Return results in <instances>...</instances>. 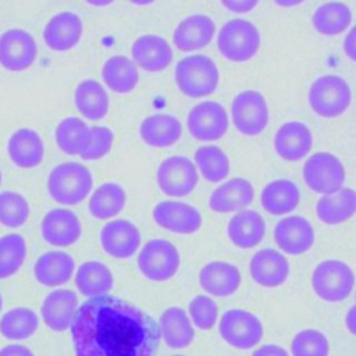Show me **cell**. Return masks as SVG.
Listing matches in <instances>:
<instances>
[{
  "instance_id": "1",
  "label": "cell",
  "mask_w": 356,
  "mask_h": 356,
  "mask_svg": "<svg viewBox=\"0 0 356 356\" xmlns=\"http://www.w3.org/2000/svg\"><path fill=\"white\" fill-rule=\"evenodd\" d=\"M71 338L75 356H156L160 328L138 306L104 295L78 307Z\"/></svg>"
},
{
  "instance_id": "2",
  "label": "cell",
  "mask_w": 356,
  "mask_h": 356,
  "mask_svg": "<svg viewBox=\"0 0 356 356\" xmlns=\"http://www.w3.org/2000/svg\"><path fill=\"white\" fill-rule=\"evenodd\" d=\"M178 89L189 97H203L213 93L220 82L217 64L206 54H192L175 65Z\"/></svg>"
},
{
  "instance_id": "3",
  "label": "cell",
  "mask_w": 356,
  "mask_h": 356,
  "mask_svg": "<svg viewBox=\"0 0 356 356\" xmlns=\"http://www.w3.org/2000/svg\"><path fill=\"white\" fill-rule=\"evenodd\" d=\"M92 184L93 179L89 168L75 161H67L50 171L47 191L58 203L76 204L89 195Z\"/></svg>"
},
{
  "instance_id": "4",
  "label": "cell",
  "mask_w": 356,
  "mask_h": 356,
  "mask_svg": "<svg viewBox=\"0 0 356 356\" xmlns=\"http://www.w3.org/2000/svg\"><path fill=\"white\" fill-rule=\"evenodd\" d=\"M261 44V36L257 26L243 18L227 21L217 36V47L220 53L236 63L252 58Z\"/></svg>"
},
{
  "instance_id": "5",
  "label": "cell",
  "mask_w": 356,
  "mask_h": 356,
  "mask_svg": "<svg viewBox=\"0 0 356 356\" xmlns=\"http://www.w3.org/2000/svg\"><path fill=\"white\" fill-rule=\"evenodd\" d=\"M307 99L316 114L334 118L343 114L350 106L352 90L342 76L327 74L313 81Z\"/></svg>"
},
{
  "instance_id": "6",
  "label": "cell",
  "mask_w": 356,
  "mask_h": 356,
  "mask_svg": "<svg viewBox=\"0 0 356 356\" xmlns=\"http://www.w3.org/2000/svg\"><path fill=\"white\" fill-rule=\"evenodd\" d=\"M355 286V273L350 266L338 259H327L316 266L312 274L314 293L325 302L346 299Z\"/></svg>"
},
{
  "instance_id": "7",
  "label": "cell",
  "mask_w": 356,
  "mask_h": 356,
  "mask_svg": "<svg viewBox=\"0 0 356 356\" xmlns=\"http://www.w3.org/2000/svg\"><path fill=\"white\" fill-rule=\"evenodd\" d=\"M220 337L232 348L246 350L256 346L264 334L260 318L243 309H229L218 323Z\"/></svg>"
},
{
  "instance_id": "8",
  "label": "cell",
  "mask_w": 356,
  "mask_h": 356,
  "mask_svg": "<svg viewBox=\"0 0 356 356\" xmlns=\"http://www.w3.org/2000/svg\"><path fill=\"white\" fill-rule=\"evenodd\" d=\"M179 253L167 239L156 238L143 245L138 256L139 271L150 281L163 282L172 278L179 267Z\"/></svg>"
},
{
  "instance_id": "9",
  "label": "cell",
  "mask_w": 356,
  "mask_h": 356,
  "mask_svg": "<svg viewBox=\"0 0 356 356\" xmlns=\"http://www.w3.org/2000/svg\"><path fill=\"white\" fill-rule=\"evenodd\" d=\"M303 179L313 192L330 195L342 188L345 182V168L335 154L317 152L306 160L303 165Z\"/></svg>"
},
{
  "instance_id": "10",
  "label": "cell",
  "mask_w": 356,
  "mask_h": 356,
  "mask_svg": "<svg viewBox=\"0 0 356 356\" xmlns=\"http://www.w3.org/2000/svg\"><path fill=\"white\" fill-rule=\"evenodd\" d=\"M231 114L235 128L249 136L259 135L267 127L270 118L264 96L254 89H246L235 95Z\"/></svg>"
},
{
  "instance_id": "11",
  "label": "cell",
  "mask_w": 356,
  "mask_h": 356,
  "mask_svg": "<svg viewBox=\"0 0 356 356\" xmlns=\"http://www.w3.org/2000/svg\"><path fill=\"white\" fill-rule=\"evenodd\" d=\"M159 188L168 196H186L197 185V168L186 156H171L163 160L156 174Z\"/></svg>"
},
{
  "instance_id": "12",
  "label": "cell",
  "mask_w": 356,
  "mask_h": 356,
  "mask_svg": "<svg viewBox=\"0 0 356 356\" xmlns=\"http://www.w3.org/2000/svg\"><path fill=\"white\" fill-rule=\"evenodd\" d=\"M191 135L200 140H216L228 129V114L216 100H203L193 106L186 117Z\"/></svg>"
},
{
  "instance_id": "13",
  "label": "cell",
  "mask_w": 356,
  "mask_h": 356,
  "mask_svg": "<svg viewBox=\"0 0 356 356\" xmlns=\"http://www.w3.org/2000/svg\"><path fill=\"white\" fill-rule=\"evenodd\" d=\"M38 46L24 29H8L0 36V64L10 71H22L36 58Z\"/></svg>"
},
{
  "instance_id": "14",
  "label": "cell",
  "mask_w": 356,
  "mask_h": 356,
  "mask_svg": "<svg viewBox=\"0 0 356 356\" xmlns=\"http://www.w3.org/2000/svg\"><path fill=\"white\" fill-rule=\"evenodd\" d=\"M153 220L161 228L189 235L202 227V216L196 207L179 200H163L153 207Z\"/></svg>"
},
{
  "instance_id": "15",
  "label": "cell",
  "mask_w": 356,
  "mask_h": 356,
  "mask_svg": "<svg viewBox=\"0 0 356 356\" xmlns=\"http://www.w3.org/2000/svg\"><path fill=\"white\" fill-rule=\"evenodd\" d=\"M314 239L312 224L302 216H288L275 224L274 241L284 253L293 256L306 253L314 245Z\"/></svg>"
},
{
  "instance_id": "16",
  "label": "cell",
  "mask_w": 356,
  "mask_h": 356,
  "mask_svg": "<svg viewBox=\"0 0 356 356\" xmlns=\"http://www.w3.org/2000/svg\"><path fill=\"white\" fill-rule=\"evenodd\" d=\"M100 242L106 253L115 259H128L140 245V232L128 220H113L100 232Z\"/></svg>"
},
{
  "instance_id": "17",
  "label": "cell",
  "mask_w": 356,
  "mask_h": 356,
  "mask_svg": "<svg viewBox=\"0 0 356 356\" xmlns=\"http://www.w3.org/2000/svg\"><path fill=\"white\" fill-rule=\"evenodd\" d=\"M252 280L264 288L282 285L289 275V263L286 257L274 249H261L256 252L249 263Z\"/></svg>"
},
{
  "instance_id": "18",
  "label": "cell",
  "mask_w": 356,
  "mask_h": 356,
  "mask_svg": "<svg viewBox=\"0 0 356 356\" xmlns=\"http://www.w3.org/2000/svg\"><path fill=\"white\" fill-rule=\"evenodd\" d=\"M313 146V135L302 121L284 122L274 135V149L277 154L288 161L303 159Z\"/></svg>"
},
{
  "instance_id": "19",
  "label": "cell",
  "mask_w": 356,
  "mask_h": 356,
  "mask_svg": "<svg viewBox=\"0 0 356 356\" xmlns=\"http://www.w3.org/2000/svg\"><path fill=\"white\" fill-rule=\"evenodd\" d=\"M40 231L47 243L53 246H70L81 236V222L74 211L53 209L42 218Z\"/></svg>"
},
{
  "instance_id": "20",
  "label": "cell",
  "mask_w": 356,
  "mask_h": 356,
  "mask_svg": "<svg viewBox=\"0 0 356 356\" xmlns=\"http://www.w3.org/2000/svg\"><path fill=\"white\" fill-rule=\"evenodd\" d=\"M216 33L214 21L206 14H191L179 21L172 42L182 51H193L207 46Z\"/></svg>"
},
{
  "instance_id": "21",
  "label": "cell",
  "mask_w": 356,
  "mask_h": 356,
  "mask_svg": "<svg viewBox=\"0 0 356 356\" xmlns=\"http://www.w3.org/2000/svg\"><path fill=\"white\" fill-rule=\"evenodd\" d=\"M134 63L149 72L165 70L172 61V49L170 43L154 33L139 36L131 49Z\"/></svg>"
},
{
  "instance_id": "22",
  "label": "cell",
  "mask_w": 356,
  "mask_h": 356,
  "mask_svg": "<svg viewBox=\"0 0 356 356\" xmlns=\"http://www.w3.org/2000/svg\"><path fill=\"white\" fill-rule=\"evenodd\" d=\"M78 310V298L71 289L51 291L40 306V314L44 324L57 332L71 327Z\"/></svg>"
},
{
  "instance_id": "23",
  "label": "cell",
  "mask_w": 356,
  "mask_h": 356,
  "mask_svg": "<svg viewBox=\"0 0 356 356\" xmlns=\"http://www.w3.org/2000/svg\"><path fill=\"white\" fill-rule=\"evenodd\" d=\"M254 189L250 181L242 177L231 178L218 185L209 197V207L216 213L242 210L253 202Z\"/></svg>"
},
{
  "instance_id": "24",
  "label": "cell",
  "mask_w": 356,
  "mask_h": 356,
  "mask_svg": "<svg viewBox=\"0 0 356 356\" xmlns=\"http://www.w3.org/2000/svg\"><path fill=\"white\" fill-rule=\"evenodd\" d=\"M242 277L236 266L214 260L204 264L199 273L200 286L210 295L225 298L239 289Z\"/></svg>"
},
{
  "instance_id": "25",
  "label": "cell",
  "mask_w": 356,
  "mask_h": 356,
  "mask_svg": "<svg viewBox=\"0 0 356 356\" xmlns=\"http://www.w3.org/2000/svg\"><path fill=\"white\" fill-rule=\"evenodd\" d=\"M82 36V21L71 11H61L51 17L44 26L43 39L51 50L64 51L72 49Z\"/></svg>"
},
{
  "instance_id": "26",
  "label": "cell",
  "mask_w": 356,
  "mask_h": 356,
  "mask_svg": "<svg viewBox=\"0 0 356 356\" xmlns=\"http://www.w3.org/2000/svg\"><path fill=\"white\" fill-rule=\"evenodd\" d=\"M229 241L242 249L259 245L266 234V222L256 210H242L231 217L227 225Z\"/></svg>"
},
{
  "instance_id": "27",
  "label": "cell",
  "mask_w": 356,
  "mask_h": 356,
  "mask_svg": "<svg viewBox=\"0 0 356 356\" xmlns=\"http://www.w3.org/2000/svg\"><path fill=\"white\" fill-rule=\"evenodd\" d=\"M182 127L177 117L156 113L146 117L139 127V135L152 147H168L181 138Z\"/></svg>"
},
{
  "instance_id": "28",
  "label": "cell",
  "mask_w": 356,
  "mask_h": 356,
  "mask_svg": "<svg viewBox=\"0 0 356 356\" xmlns=\"http://www.w3.org/2000/svg\"><path fill=\"white\" fill-rule=\"evenodd\" d=\"M316 214L327 225H338L356 214V191L341 188L334 193L323 195L316 203Z\"/></svg>"
},
{
  "instance_id": "29",
  "label": "cell",
  "mask_w": 356,
  "mask_h": 356,
  "mask_svg": "<svg viewBox=\"0 0 356 356\" xmlns=\"http://www.w3.org/2000/svg\"><path fill=\"white\" fill-rule=\"evenodd\" d=\"M11 161L21 168L36 167L44 156V145L40 135L29 128L15 131L7 143Z\"/></svg>"
},
{
  "instance_id": "30",
  "label": "cell",
  "mask_w": 356,
  "mask_h": 356,
  "mask_svg": "<svg viewBox=\"0 0 356 356\" xmlns=\"http://www.w3.org/2000/svg\"><path fill=\"white\" fill-rule=\"evenodd\" d=\"M160 335L168 348L182 349L192 343L195 331L188 313L178 307H167L160 316Z\"/></svg>"
},
{
  "instance_id": "31",
  "label": "cell",
  "mask_w": 356,
  "mask_h": 356,
  "mask_svg": "<svg viewBox=\"0 0 356 356\" xmlns=\"http://www.w3.org/2000/svg\"><path fill=\"white\" fill-rule=\"evenodd\" d=\"M74 259L71 254L60 250H50L39 256L35 263V278L44 286H57L65 284L74 273Z\"/></svg>"
},
{
  "instance_id": "32",
  "label": "cell",
  "mask_w": 356,
  "mask_h": 356,
  "mask_svg": "<svg viewBox=\"0 0 356 356\" xmlns=\"http://www.w3.org/2000/svg\"><path fill=\"white\" fill-rule=\"evenodd\" d=\"M299 200L300 193L298 185L285 178L268 182L260 193V204L266 211L274 216H281L295 210Z\"/></svg>"
},
{
  "instance_id": "33",
  "label": "cell",
  "mask_w": 356,
  "mask_h": 356,
  "mask_svg": "<svg viewBox=\"0 0 356 356\" xmlns=\"http://www.w3.org/2000/svg\"><path fill=\"white\" fill-rule=\"evenodd\" d=\"M114 284L110 268L97 260L85 261L78 267L75 274V285L78 291L89 299L104 296Z\"/></svg>"
},
{
  "instance_id": "34",
  "label": "cell",
  "mask_w": 356,
  "mask_h": 356,
  "mask_svg": "<svg viewBox=\"0 0 356 356\" xmlns=\"http://www.w3.org/2000/svg\"><path fill=\"white\" fill-rule=\"evenodd\" d=\"M74 102L76 110L89 120L103 118L110 107L106 89L95 79H85L76 86Z\"/></svg>"
},
{
  "instance_id": "35",
  "label": "cell",
  "mask_w": 356,
  "mask_h": 356,
  "mask_svg": "<svg viewBox=\"0 0 356 356\" xmlns=\"http://www.w3.org/2000/svg\"><path fill=\"white\" fill-rule=\"evenodd\" d=\"M102 78L113 92L128 93L136 86L139 74L136 64L131 58L122 54H115L107 58L103 64Z\"/></svg>"
},
{
  "instance_id": "36",
  "label": "cell",
  "mask_w": 356,
  "mask_h": 356,
  "mask_svg": "<svg viewBox=\"0 0 356 356\" xmlns=\"http://www.w3.org/2000/svg\"><path fill=\"white\" fill-rule=\"evenodd\" d=\"M313 26L323 35H338L352 22V11L348 4L341 1H328L318 6L312 15Z\"/></svg>"
},
{
  "instance_id": "37",
  "label": "cell",
  "mask_w": 356,
  "mask_h": 356,
  "mask_svg": "<svg viewBox=\"0 0 356 356\" xmlns=\"http://www.w3.org/2000/svg\"><path fill=\"white\" fill-rule=\"evenodd\" d=\"M125 200L127 195L121 185L106 182L92 193L89 199V210L96 218H110L124 209Z\"/></svg>"
},
{
  "instance_id": "38",
  "label": "cell",
  "mask_w": 356,
  "mask_h": 356,
  "mask_svg": "<svg viewBox=\"0 0 356 356\" xmlns=\"http://www.w3.org/2000/svg\"><path fill=\"white\" fill-rule=\"evenodd\" d=\"M38 327L39 318L29 307H14L6 312L0 318V334L13 341H21L32 337Z\"/></svg>"
},
{
  "instance_id": "39",
  "label": "cell",
  "mask_w": 356,
  "mask_h": 356,
  "mask_svg": "<svg viewBox=\"0 0 356 356\" xmlns=\"http://www.w3.org/2000/svg\"><path fill=\"white\" fill-rule=\"evenodd\" d=\"M195 165L209 182L222 181L229 172V159L216 145H203L195 152Z\"/></svg>"
},
{
  "instance_id": "40",
  "label": "cell",
  "mask_w": 356,
  "mask_h": 356,
  "mask_svg": "<svg viewBox=\"0 0 356 356\" xmlns=\"http://www.w3.org/2000/svg\"><path fill=\"white\" fill-rule=\"evenodd\" d=\"M26 256L25 239L18 234H7L0 238V280L15 274Z\"/></svg>"
},
{
  "instance_id": "41",
  "label": "cell",
  "mask_w": 356,
  "mask_h": 356,
  "mask_svg": "<svg viewBox=\"0 0 356 356\" xmlns=\"http://www.w3.org/2000/svg\"><path fill=\"white\" fill-rule=\"evenodd\" d=\"M89 127L85 121L76 117H67L61 120L56 128V142L58 147L67 154H79Z\"/></svg>"
},
{
  "instance_id": "42",
  "label": "cell",
  "mask_w": 356,
  "mask_h": 356,
  "mask_svg": "<svg viewBox=\"0 0 356 356\" xmlns=\"http://www.w3.org/2000/svg\"><path fill=\"white\" fill-rule=\"evenodd\" d=\"M29 216V204L26 199L13 191L0 193V222L8 228L21 227Z\"/></svg>"
},
{
  "instance_id": "43",
  "label": "cell",
  "mask_w": 356,
  "mask_h": 356,
  "mask_svg": "<svg viewBox=\"0 0 356 356\" xmlns=\"http://www.w3.org/2000/svg\"><path fill=\"white\" fill-rule=\"evenodd\" d=\"M291 353L292 356H328L330 342L318 330H302L292 338Z\"/></svg>"
},
{
  "instance_id": "44",
  "label": "cell",
  "mask_w": 356,
  "mask_h": 356,
  "mask_svg": "<svg viewBox=\"0 0 356 356\" xmlns=\"http://www.w3.org/2000/svg\"><path fill=\"white\" fill-rule=\"evenodd\" d=\"M114 134L107 127H89L86 140L79 152V156L85 160H97L104 157L113 146Z\"/></svg>"
},
{
  "instance_id": "45",
  "label": "cell",
  "mask_w": 356,
  "mask_h": 356,
  "mask_svg": "<svg viewBox=\"0 0 356 356\" xmlns=\"http://www.w3.org/2000/svg\"><path fill=\"white\" fill-rule=\"evenodd\" d=\"M188 313L197 328L210 330L217 323L218 307L211 298L206 295H196L188 305Z\"/></svg>"
},
{
  "instance_id": "46",
  "label": "cell",
  "mask_w": 356,
  "mask_h": 356,
  "mask_svg": "<svg viewBox=\"0 0 356 356\" xmlns=\"http://www.w3.org/2000/svg\"><path fill=\"white\" fill-rule=\"evenodd\" d=\"M252 356H289V353L280 345L266 343L257 348Z\"/></svg>"
},
{
  "instance_id": "47",
  "label": "cell",
  "mask_w": 356,
  "mask_h": 356,
  "mask_svg": "<svg viewBox=\"0 0 356 356\" xmlns=\"http://www.w3.org/2000/svg\"><path fill=\"white\" fill-rule=\"evenodd\" d=\"M221 4L225 8L234 11V13H248V11L253 10L259 3L257 1H250V0H243V1H238V0H232V1L228 0L227 1V0H224V1H221Z\"/></svg>"
},
{
  "instance_id": "48",
  "label": "cell",
  "mask_w": 356,
  "mask_h": 356,
  "mask_svg": "<svg viewBox=\"0 0 356 356\" xmlns=\"http://www.w3.org/2000/svg\"><path fill=\"white\" fill-rule=\"evenodd\" d=\"M343 50L350 60L356 61V25L346 33L343 39Z\"/></svg>"
},
{
  "instance_id": "49",
  "label": "cell",
  "mask_w": 356,
  "mask_h": 356,
  "mask_svg": "<svg viewBox=\"0 0 356 356\" xmlns=\"http://www.w3.org/2000/svg\"><path fill=\"white\" fill-rule=\"evenodd\" d=\"M0 356H33L32 350L19 343L6 345L0 349Z\"/></svg>"
},
{
  "instance_id": "50",
  "label": "cell",
  "mask_w": 356,
  "mask_h": 356,
  "mask_svg": "<svg viewBox=\"0 0 356 356\" xmlns=\"http://www.w3.org/2000/svg\"><path fill=\"white\" fill-rule=\"evenodd\" d=\"M345 325L348 331L356 337V303L348 310L345 316Z\"/></svg>"
},
{
  "instance_id": "51",
  "label": "cell",
  "mask_w": 356,
  "mask_h": 356,
  "mask_svg": "<svg viewBox=\"0 0 356 356\" xmlns=\"http://www.w3.org/2000/svg\"><path fill=\"white\" fill-rule=\"evenodd\" d=\"M1 309H3V296L0 293V312H1Z\"/></svg>"
},
{
  "instance_id": "52",
  "label": "cell",
  "mask_w": 356,
  "mask_h": 356,
  "mask_svg": "<svg viewBox=\"0 0 356 356\" xmlns=\"http://www.w3.org/2000/svg\"><path fill=\"white\" fill-rule=\"evenodd\" d=\"M0 182H1V171H0Z\"/></svg>"
},
{
  "instance_id": "53",
  "label": "cell",
  "mask_w": 356,
  "mask_h": 356,
  "mask_svg": "<svg viewBox=\"0 0 356 356\" xmlns=\"http://www.w3.org/2000/svg\"><path fill=\"white\" fill-rule=\"evenodd\" d=\"M172 356H184V355H172Z\"/></svg>"
}]
</instances>
